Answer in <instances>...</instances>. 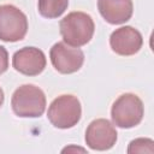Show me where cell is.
Segmentation results:
<instances>
[{
    "label": "cell",
    "mask_w": 154,
    "mask_h": 154,
    "mask_svg": "<svg viewBox=\"0 0 154 154\" xmlns=\"http://www.w3.org/2000/svg\"><path fill=\"white\" fill-rule=\"evenodd\" d=\"M94 30V20L85 12H71L60 20V34L64 42L73 47L87 45L93 37Z\"/></svg>",
    "instance_id": "1"
},
{
    "label": "cell",
    "mask_w": 154,
    "mask_h": 154,
    "mask_svg": "<svg viewBox=\"0 0 154 154\" xmlns=\"http://www.w3.org/2000/svg\"><path fill=\"white\" fill-rule=\"evenodd\" d=\"M11 106L16 116L22 118H36L46 109V96L42 89L34 84H23L17 88L11 99Z\"/></svg>",
    "instance_id": "2"
},
{
    "label": "cell",
    "mask_w": 154,
    "mask_h": 154,
    "mask_svg": "<svg viewBox=\"0 0 154 154\" xmlns=\"http://www.w3.org/2000/svg\"><path fill=\"white\" fill-rule=\"evenodd\" d=\"M144 108L142 100L131 93L120 95L113 103L111 117L116 126L130 129L138 125L143 118Z\"/></svg>",
    "instance_id": "3"
},
{
    "label": "cell",
    "mask_w": 154,
    "mask_h": 154,
    "mask_svg": "<svg viewBox=\"0 0 154 154\" xmlns=\"http://www.w3.org/2000/svg\"><path fill=\"white\" fill-rule=\"evenodd\" d=\"M82 116L79 100L73 95H60L52 101L47 117L52 125L59 129H70L75 126Z\"/></svg>",
    "instance_id": "4"
},
{
    "label": "cell",
    "mask_w": 154,
    "mask_h": 154,
    "mask_svg": "<svg viewBox=\"0 0 154 154\" xmlns=\"http://www.w3.org/2000/svg\"><path fill=\"white\" fill-rule=\"evenodd\" d=\"M28 31L26 16L13 5L0 6V40L17 42L25 37Z\"/></svg>",
    "instance_id": "5"
},
{
    "label": "cell",
    "mask_w": 154,
    "mask_h": 154,
    "mask_svg": "<svg viewBox=\"0 0 154 154\" xmlns=\"http://www.w3.org/2000/svg\"><path fill=\"white\" fill-rule=\"evenodd\" d=\"M53 67L64 75L78 71L84 63V54L78 47H70L65 42L53 45L49 52Z\"/></svg>",
    "instance_id": "6"
},
{
    "label": "cell",
    "mask_w": 154,
    "mask_h": 154,
    "mask_svg": "<svg viewBox=\"0 0 154 154\" xmlns=\"http://www.w3.org/2000/svg\"><path fill=\"white\" fill-rule=\"evenodd\" d=\"M117 142L114 126L103 118L93 120L85 131V143L94 150H108Z\"/></svg>",
    "instance_id": "7"
},
{
    "label": "cell",
    "mask_w": 154,
    "mask_h": 154,
    "mask_svg": "<svg viewBox=\"0 0 154 154\" xmlns=\"http://www.w3.org/2000/svg\"><path fill=\"white\" fill-rule=\"evenodd\" d=\"M12 65L19 73L25 76H37L46 67V57L38 48L24 47L13 54Z\"/></svg>",
    "instance_id": "8"
},
{
    "label": "cell",
    "mask_w": 154,
    "mask_h": 154,
    "mask_svg": "<svg viewBox=\"0 0 154 154\" xmlns=\"http://www.w3.org/2000/svg\"><path fill=\"white\" fill-rule=\"evenodd\" d=\"M109 45L114 53L119 55H134L136 54L142 45L143 38L138 30L132 26H122L116 29L109 37Z\"/></svg>",
    "instance_id": "9"
},
{
    "label": "cell",
    "mask_w": 154,
    "mask_h": 154,
    "mask_svg": "<svg viewBox=\"0 0 154 154\" xmlns=\"http://www.w3.org/2000/svg\"><path fill=\"white\" fill-rule=\"evenodd\" d=\"M97 8L109 24H123L132 16V0H97Z\"/></svg>",
    "instance_id": "10"
},
{
    "label": "cell",
    "mask_w": 154,
    "mask_h": 154,
    "mask_svg": "<svg viewBox=\"0 0 154 154\" xmlns=\"http://www.w3.org/2000/svg\"><path fill=\"white\" fill-rule=\"evenodd\" d=\"M69 0H38V12L45 18H58L67 8Z\"/></svg>",
    "instance_id": "11"
},
{
    "label": "cell",
    "mask_w": 154,
    "mask_h": 154,
    "mask_svg": "<svg viewBox=\"0 0 154 154\" xmlns=\"http://www.w3.org/2000/svg\"><path fill=\"white\" fill-rule=\"evenodd\" d=\"M128 153H148L153 154L154 153V142L150 138H136L130 142Z\"/></svg>",
    "instance_id": "12"
},
{
    "label": "cell",
    "mask_w": 154,
    "mask_h": 154,
    "mask_svg": "<svg viewBox=\"0 0 154 154\" xmlns=\"http://www.w3.org/2000/svg\"><path fill=\"white\" fill-rule=\"evenodd\" d=\"M8 69V53L5 47L0 46V75Z\"/></svg>",
    "instance_id": "13"
},
{
    "label": "cell",
    "mask_w": 154,
    "mask_h": 154,
    "mask_svg": "<svg viewBox=\"0 0 154 154\" xmlns=\"http://www.w3.org/2000/svg\"><path fill=\"white\" fill-rule=\"evenodd\" d=\"M69 153V152H82V153H85V149H83V148H79V147H73V146H71V147H66V148H64L63 149V153Z\"/></svg>",
    "instance_id": "14"
},
{
    "label": "cell",
    "mask_w": 154,
    "mask_h": 154,
    "mask_svg": "<svg viewBox=\"0 0 154 154\" xmlns=\"http://www.w3.org/2000/svg\"><path fill=\"white\" fill-rule=\"evenodd\" d=\"M4 99H5V96H4V91H2V89L0 88V107H1L2 103H4Z\"/></svg>",
    "instance_id": "15"
}]
</instances>
